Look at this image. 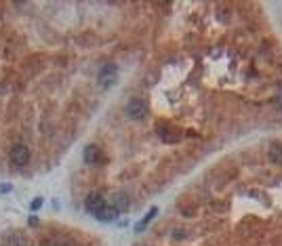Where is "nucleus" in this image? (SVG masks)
<instances>
[{
  "label": "nucleus",
  "instance_id": "f257e3e1",
  "mask_svg": "<svg viewBox=\"0 0 282 246\" xmlns=\"http://www.w3.org/2000/svg\"><path fill=\"white\" fill-rule=\"evenodd\" d=\"M97 82H99L101 89H112V86L118 82V68H116L114 63L104 66L99 70V74H97Z\"/></svg>",
  "mask_w": 282,
  "mask_h": 246
},
{
  "label": "nucleus",
  "instance_id": "f03ea898",
  "mask_svg": "<svg viewBox=\"0 0 282 246\" xmlns=\"http://www.w3.org/2000/svg\"><path fill=\"white\" fill-rule=\"evenodd\" d=\"M147 114V103L145 99L141 97H133L129 103H127V116L131 118V120H141Z\"/></svg>",
  "mask_w": 282,
  "mask_h": 246
},
{
  "label": "nucleus",
  "instance_id": "7ed1b4c3",
  "mask_svg": "<svg viewBox=\"0 0 282 246\" xmlns=\"http://www.w3.org/2000/svg\"><path fill=\"white\" fill-rule=\"evenodd\" d=\"M30 156H32V154H30V147L26 143H15L11 147V154H9L11 162L15 166H26L30 162Z\"/></svg>",
  "mask_w": 282,
  "mask_h": 246
},
{
  "label": "nucleus",
  "instance_id": "20e7f679",
  "mask_svg": "<svg viewBox=\"0 0 282 246\" xmlns=\"http://www.w3.org/2000/svg\"><path fill=\"white\" fill-rule=\"evenodd\" d=\"M104 209H106V198L101 194H91L87 198V211L91 212V215H99Z\"/></svg>",
  "mask_w": 282,
  "mask_h": 246
},
{
  "label": "nucleus",
  "instance_id": "39448f33",
  "mask_svg": "<svg viewBox=\"0 0 282 246\" xmlns=\"http://www.w3.org/2000/svg\"><path fill=\"white\" fill-rule=\"evenodd\" d=\"M112 206L118 212H127L131 209V200H129V194H124V192H116L112 196Z\"/></svg>",
  "mask_w": 282,
  "mask_h": 246
},
{
  "label": "nucleus",
  "instance_id": "423d86ee",
  "mask_svg": "<svg viewBox=\"0 0 282 246\" xmlns=\"http://www.w3.org/2000/svg\"><path fill=\"white\" fill-rule=\"evenodd\" d=\"M82 158H84V162L91 164V166L99 164V162H101V152H99V147H97V145H87V147H84Z\"/></svg>",
  "mask_w": 282,
  "mask_h": 246
},
{
  "label": "nucleus",
  "instance_id": "0eeeda50",
  "mask_svg": "<svg viewBox=\"0 0 282 246\" xmlns=\"http://www.w3.org/2000/svg\"><path fill=\"white\" fill-rule=\"evenodd\" d=\"M116 217H118V211H116L112 204H109V206L106 204V209L101 211L99 215H95V219H97V221H101V223H112V221H114Z\"/></svg>",
  "mask_w": 282,
  "mask_h": 246
},
{
  "label": "nucleus",
  "instance_id": "6e6552de",
  "mask_svg": "<svg viewBox=\"0 0 282 246\" xmlns=\"http://www.w3.org/2000/svg\"><path fill=\"white\" fill-rule=\"evenodd\" d=\"M6 246H26V236L19 234V232L11 234L9 238H6Z\"/></svg>",
  "mask_w": 282,
  "mask_h": 246
},
{
  "label": "nucleus",
  "instance_id": "1a4fd4ad",
  "mask_svg": "<svg viewBox=\"0 0 282 246\" xmlns=\"http://www.w3.org/2000/svg\"><path fill=\"white\" fill-rule=\"evenodd\" d=\"M270 160L276 164H282V145L280 143H274L270 147Z\"/></svg>",
  "mask_w": 282,
  "mask_h": 246
},
{
  "label": "nucleus",
  "instance_id": "9d476101",
  "mask_svg": "<svg viewBox=\"0 0 282 246\" xmlns=\"http://www.w3.org/2000/svg\"><path fill=\"white\" fill-rule=\"evenodd\" d=\"M156 212H158V209H156V206H154V209H150V212H147V215L143 217V221H139V223L135 225V232H141V229H143L147 223H150V221L156 217Z\"/></svg>",
  "mask_w": 282,
  "mask_h": 246
},
{
  "label": "nucleus",
  "instance_id": "9b49d317",
  "mask_svg": "<svg viewBox=\"0 0 282 246\" xmlns=\"http://www.w3.org/2000/svg\"><path fill=\"white\" fill-rule=\"evenodd\" d=\"M40 206H42V198H34V202L30 204V209H32V211H38Z\"/></svg>",
  "mask_w": 282,
  "mask_h": 246
},
{
  "label": "nucleus",
  "instance_id": "f8f14e48",
  "mask_svg": "<svg viewBox=\"0 0 282 246\" xmlns=\"http://www.w3.org/2000/svg\"><path fill=\"white\" fill-rule=\"evenodd\" d=\"M276 107H278L280 112H282V91L278 93V97H276Z\"/></svg>",
  "mask_w": 282,
  "mask_h": 246
}]
</instances>
